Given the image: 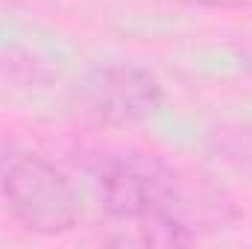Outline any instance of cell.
<instances>
[{
	"instance_id": "obj_4",
	"label": "cell",
	"mask_w": 252,
	"mask_h": 249,
	"mask_svg": "<svg viewBox=\"0 0 252 249\" xmlns=\"http://www.w3.org/2000/svg\"><path fill=\"white\" fill-rule=\"evenodd\" d=\"M188 6H208V9H252V0H176Z\"/></svg>"
},
{
	"instance_id": "obj_1",
	"label": "cell",
	"mask_w": 252,
	"mask_h": 249,
	"mask_svg": "<svg viewBox=\"0 0 252 249\" xmlns=\"http://www.w3.org/2000/svg\"><path fill=\"white\" fill-rule=\"evenodd\" d=\"M97 185L109 214L138 223L147 244H190L185 193L176 173L153 156H115L100 161Z\"/></svg>"
},
{
	"instance_id": "obj_3",
	"label": "cell",
	"mask_w": 252,
	"mask_h": 249,
	"mask_svg": "<svg viewBox=\"0 0 252 249\" xmlns=\"http://www.w3.org/2000/svg\"><path fill=\"white\" fill-rule=\"evenodd\" d=\"M79 100L85 112L103 124H135L150 118L161 100V82L135 64H100L79 82Z\"/></svg>"
},
{
	"instance_id": "obj_2",
	"label": "cell",
	"mask_w": 252,
	"mask_h": 249,
	"mask_svg": "<svg viewBox=\"0 0 252 249\" xmlns=\"http://www.w3.org/2000/svg\"><path fill=\"white\" fill-rule=\"evenodd\" d=\"M0 193L24 229L35 235H64L76 226L79 205L70 182L38 156H15L3 164Z\"/></svg>"
}]
</instances>
